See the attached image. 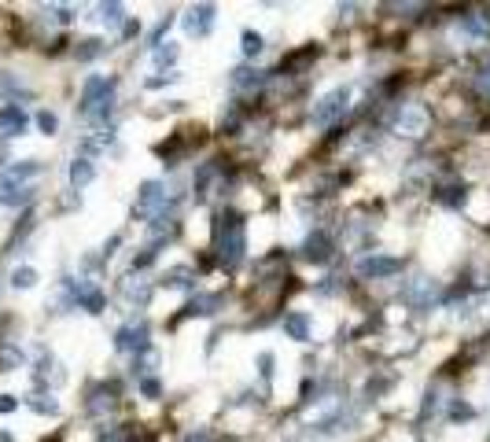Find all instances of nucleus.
<instances>
[{"label":"nucleus","mask_w":490,"mask_h":442,"mask_svg":"<svg viewBox=\"0 0 490 442\" xmlns=\"http://www.w3.org/2000/svg\"><path fill=\"white\" fill-rule=\"evenodd\" d=\"M30 284H33V273L30 269H19L15 273V288H30Z\"/></svg>","instance_id":"nucleus-1"}]
</instances>
